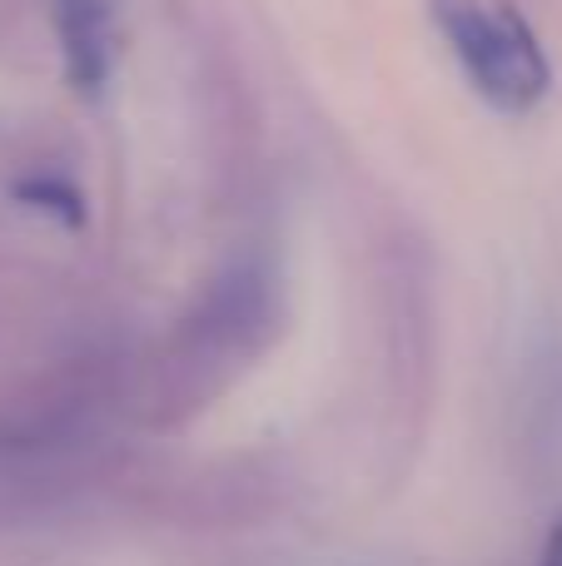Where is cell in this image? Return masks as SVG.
Listing matches in <instances>:
<instances>
[{
    "instance_id": "1",
    "label": "cell",
    "mask_w": 562,
    "mask_h": 566,
    "mask_svg": "<svg viewBox=\"0 0 562 566\" xmlns=\"http://www.w3.org/2000/svg\"><path fill=\"white\" fill-rule=\"evenodd\" d=\"M448 55L498 115H533L553 90V65L518 0H428Z\"/></svg>"
},
{
    "instance_id": "2",
    "label": "cell",
    "mask_w": 562,
    "mask_h": 566,
    "mask_svg": "<svg viewBox=\"0 0 562 566\" xmlns=\"http://www.w3.org/2000/svg\"><path fill=\"white\" fill-rule=\"evenodd\" d=\"M50 20H55L70 85L95 95L110 80V65H115V15H110V0H50Z\"/></svg>"
},
{
    "instance_id": "3",
    "label": "cell",
    "mask_w": 562,
    "mask_h": 566,
    "mask_svg": "<svg viewBox=\"0 0 562 566\" xmlns=\"http://www.w3.org/2000/svg\"><path fill=\"white\" fill-rule=\"evenodd\" d=\"M543 566H562V512H558L553 532H548V542H543Z\"/></svg>"
}]
</instances>
